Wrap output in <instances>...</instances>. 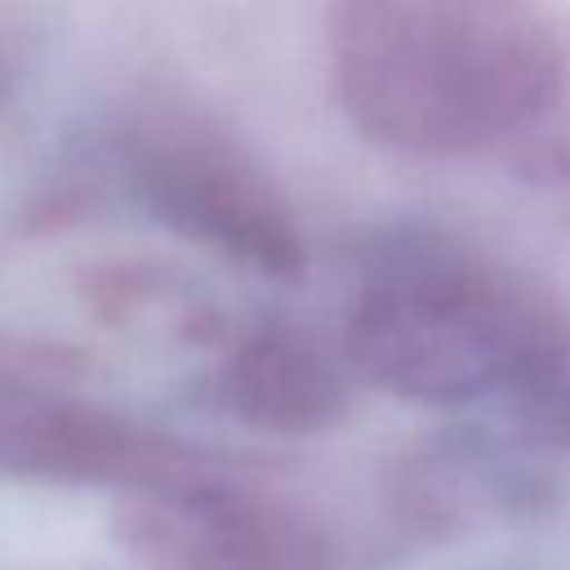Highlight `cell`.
I'll return each mask as SVG.
<instances>
[{"label":"cell","mask_w":570,"mask_h":570,"mask_svg":"<svg viewBox=\"0 0 570 570\" xmlns=\"http://www.w3.org/2000/svg\"><path fill=\"white\" fill-rule=\"evenodd\" d=\"M566 36L543 0H334L330 80L387 151H508L552 89Z\"/></svg>","instance_id":"cell-1"},{"label":"cell","mask_w":570,"mask_h":570,"mask_svg":"<svg viewBox=\"0 0 570 570\" xmlns=\"http://www.w3.org/2000/svg\"><path fill=\"white\" fill-rule=\"evenodd\" d=\"M566 334L557 303L503 258L436 227H387L356 254L338 347L401 401L463 405L517 392Z\"/></svg>","instance_id":"cell-2"},{"label":"cell","mask_w":570,"mask_h":570,"mask_svg":"<svg viewBox=\"0 0 570 570\" xmlns=\"http://www.w3.org/2000/svg\"><path fill=\"white\" fill-rule=\"evenodd\" d=\"M120 165L134 200L183 240L272 281L303 272L307 245L289 200L258 156L200 107H138L120 134Z\"/></svg>","instance_id":"cell-3"},{"label":"cell","mask_w":570,"mask_h":570,"mask_svg":"<svg viewBox=\"0 0 570 570\" xmlns=\"http://www.w3.org/2000/svg\"><path fill=\"white\" fill-rule=\"evenodd\" d=\"M111 530L147 570H338V548L312 512L214 468L116 494Z\"/></svg>","instance_id":"cell-4"},{"label":"cell","mask_w":570,"mask_h":570,"mask_svg":"<svg viewBox=\"0 0 570 570\" xmlns=\"http://www.w3.org/2000/svg\"><path fill=\"white\" fill-rule=\"evenodd\" d=\"M209 472L187 441L27 374H0V476L116 494Z\"/></svg>","instance_id":"cell-5"},{"label":"cell","mask_w":570,"mask_h":570,"mask_svg":"<svg viewBox=\"0 0 570 570\" xmlns=\"http://www.w3.org/2000/svg\"><path fill=\"white\" fill-rule=\"evenodd\" d=\"M209 396L223 414L254 432L312 436L343 423L352 383L347 361L334 356L307 325L267 316L223 343Z\"/></svg>","instance_id":"cell-6"},{"label":"cell","mask_w":570,"mask_h":570,"mask_svg":"<svg viewBox=\"0 0 570 570\" xmlns=\"http://www.w3.org/2000/svg\"><path fill=\"white\" fill-rule=\"evenodd\" d=\"M80 303L89 316L120 334L165 343H218V303L183 272L147 258H102L80 267Z\"/></svg>","instance_id":"cell-7"},{"label":"cell","mask_w":570,"mask_h":570,"mask_svg":"<svg viewBox=\"0 0 570 570\" xmlns=\"http://www.w3.org/2000/svg\"><path fill=\"white\" fill-rule=\"evenodd\" d=\"M512 490V472L476 450H432L401 468L396 476V508L405 521L432 530L476 517Z\"/></svg>","instance_id":"cell-8"},{"label":"cell","mask_w":570,"mask_h":570,"mask_svg":"<svg viewBox=\"0 0 570 570\" xmlns=\"http://www.w3.org/2000/svg\"><path fill=\"white\" fill-rule=\"evenodd\" d=\"M508 160L517 174H525L534 183L570 187V36H566L561 71H557L548 98L539 102V111L508 142Z\"/></svg>","instance_id":"cell-9"},{"label":"cell","mask_w":570,"mask_h":570,"mask_svg":"<svg viewBox=\"0 0 570 570\" xmlns=\"http://www.w3.org/2000/svg\"><path fill=\"white\" fill-rule=\"evenodd\" d=\"M512 396H517V410L534 436L570 450V334Z\"/></svg>","instance_id":"cell-10"}]
</instances>
